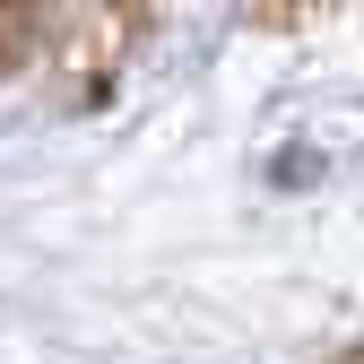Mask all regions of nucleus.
Returning <instances> with one entry per match:
<instances>
[{
	"label": "nucleus",
	"instance_id": "f257e3e1",
	"mask_svg": "<svg viewBox=\"0 0 364 364\" xmlns=\"http://www.w3.org/2000/svg\"><path fill=\"white\" fill-rule=\"evenodd\" d=\"M18 43H26V18H9V9H0V61H9Z\"/></svg>",
	"mask_w": 364,
	"mask_h": 364
}]
</instances>
